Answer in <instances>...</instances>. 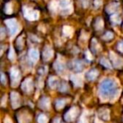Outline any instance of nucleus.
I'll return each instance as SVG.
<instances>
[{
    "mask_svg": "<svg viewBox=\"0 0 123 123\" xmlns=\"http://www.w3.org/2000/svg\"><path fill=\"white\" fill-rule=\"evenodd\" d=\"M78 114H79V110H78L77 108L76 107L71 108V109L65 114V116H64L65 121H68V122L73 121L76 118V116H78Z\"/></svg>",
    "mask_w": 123,
    "mask_h": 123,
    "instance_id": "obj_5",
    "label": "nucleus"
},
{
    "mask_svg": "<svg viewBox=\"0 0 123 123\" xmlns=\"http://www.w3.org/2000/svg\"><path fill=\"white\" fill-rule=\"evenodd\" d=\"M118 7H119V4L117 3H112L106 7V12L110 14H116V11L118 9Z\"/></svg>",
    "mask_w": 123,
    "mask_h": 123,
    "instance_id": "obj_13",
    "label": "nucleus"
},
{
    "mask_svg": "<svg viewBox=\"0 0 123 123\" xmlns=\"http://www.w3.org/2000/svg\"><path fill=\"white\" fill-rule=\"evenodd\" d=\"M53 67H54L55 70L57 73H59V74L62 73L64 71V69H65V65L62 62H56L54 65H53Z\"/></svg>",
    "mask_w": 123,
    "mask_h": 123,
    "instance_id": "obj_16",
    "label": "nucleus"
},
{
    "mask_svg": "<svg viewBox=\"0 0 123 123\" xmlns=\"http://www.w3.org/2000/svg\"><path fill=\"white\" fill-rule=\"evenodd\" d=\"M86 56H87V58L89 57V60H91V56H90V53L89 52V51H87L86 52Z\"/></svg>",
    "mask_w": 123,
    "mask_h": 123,
    "instance_id": "obj_33",
    "label": "nucleus"
},
{
    "mask_svg": "<svg viewBox=\"0 0 123 123\" xmlns=\"http://www.w3.org/2000/svg\"><path fill=\"white\" fill-rule=\"evenodd\" d=\"M100 63L102 64L103 66H105V68H109V69L111 68V63H110V62L108 61V60L106 59V58H105V57L101 58V59H100Z\"/></svg>",
    "mask_w": 123,
    "mask_h": 123,
    "instance_id": "obj_21",
    "label": "nucleus"
},
{
    "mask_svg": "<svg viewBox=\"0 0 123 123\" xmlns=\"http://www.w3.org/2000/svg\"><path fill=\"white\" fill-rule=\"evenodd\" d=\"M71 79L74 81V84H75V85L79 86V85L82 84V80H81V79L79 77H77V76H73V77L71 78Z\"/></svg>",
    "mask_w": 123,
    "mask_h": 123,
    "instance_id": "obj_23",
    "label": "nucleus"
},
{
    "mask_svg": "<svg viewBox=\"0 0 123 123\" xmlns=\"http://www.w3.org/2000/svg\"><path fill=\"white\" fill-rule=\"evenodd\" d=\"M59 7L62 11L65 10L67 12L68 9L71 8V1L70 0H59Z\"/></svg>",
    "mask_w": 123,
    "mask_h": 123,
    "instance_id": "obj_9",
    "label": "nucleus"
},
{
    "mask_svg": "<svg viewBox=\"0 0 123 123\" xmlns=\"http://www.w3.org/2000/svg\"><path fill=\"white\" fill-rule=\"evenodd\" d=\"M111 20L112 21L113 24L117 25L121 23V19L118 14H111Z\"/></svg>",
    "mask_w": 123,
    "mask_h": 123,
    "instance_id": "obj_19",
    "label": "nucleus"
},
{
    "mask_svg": "<svg viewBox=\"0 0 123 123\" xmlns=\"http://www.w3.org/2000/svg\"><path fill=\"white\" fill-rule=\"evenodd\" d=\"M99 117L103 120H108L109 119V111L106 109H101L99 112Z\"/></svg>",
    "mask_w": 123,
    "mask_h": 123,
    "instance_id": "obj_18",
    "label": "nucleus"
},
{
    "mask_svg": "<svg viewBox=\"0 0 123 123\" xmlns=\"http://www.w3.org/2000/svg\"><path fill=\"white\" fill-rule=\"evenodd\" d=\"M6 14H11L12 12V9H11V4H7L5 6V9H4Z\"/></svg>",
    "mask_w": 123,
    "mask_h": 123,
    "instance_id": "obj_28",
    "label": "nucleus"
},
{
    "mask_svg": "<svg viewBox=\"0 0 123 123\" xmlns=\"http://www.w3.org/2000/svg\"><path fill=\"white\" fill-rule=\"evenodd\" d=\"M24 15L29 20H36L39 17V13L33 9L24 8Z\"/></svg>",
    "mask_w": 123,
    "mask_h": 123,
    "instance_id": "obj_3",
    "label": "nucleus"
},
{
    "mask_svg": "<svg viewBox=\"0 0 123 123\" xmlns=\"http://www.w3.org/2000/svg\"><path fill=\"white\" fill-rule=\"evenodd\" d=\"M65 105V100L64 99H58L56 102V107L57 109H61Z\"/></svg>",
    "mask_w": 123,
    "mask_h": 123,
    "instance_id": "obj_25",
    "label": "nucleus"
},
{
    "mask_svg": "<svg viewBox=\"0 0 123 123\" xmlns=\"http://www.w3.org/2000/svg\"><path fill=\"white\" fill-rule=\"evenodd\" d=\"M53 56V51L51 50V48L50 47H46V49L44 50L42 54V57L45 61H48L50 60Z\"/></svg>",
    "mask_w": 123,
    "mask_h": 123,
    "instance_id": "obj_12",
    "label": "nucleus"
},
{
    "mask_svg": "<svg viewBox=\"0 0 123 123\" xmlns=\"http://www.w3.org/2000/svg\"><path fill=\"white\" fill-rule=\"evenodd\" d=\"M111 59L112 60L114 66L116 68H121L123 66V60L113 52H111Z\"/></svg>",
    "mask_w": 123,
    "mask_h": 123,
    "instance_id": "obj_7",
    "label": "nucleus"
},
{
    "mask_svg": "<svg viewBox=\"0 0 123 123\" xmlns=\"http://www.w3.org/2000/svg\"><path fill=\"white\" fill-rule=\"evenodd\" d=\"M48 84H49V86L51 89H55V88L58 87V85H59V81H58V79L56 78L51 77L49 79V80H48Z\"/></svg>",
    "mask_w": 123,
    "mask_h": 123,
    "instance_id": "obj_17",
    "label": "nucleus"
},
{
    "mask_svg": "<svg viewBox=\"0 0 123 123\" xmlns=\"http://www.w3.org/2000/svg\"><path fill=\"white\" fill-rule=\"evenodd\" d=\"M39 106L43 110H48L50 107V99L49 98H42L39 103Z\"/></svg>",
    "mask_w": 123,
    "mask_h": 123,
    "instance_id": "obj_14",
    "label": "nucleus"
},
{
    "mask_svg": "<svg viewBox=\"0 0 123 123\" xmlns=\"http://www.w3.org/2000/svg\"><path fill=\"white\" fill-rule=\"evenodd\" d=\"M5 23L8 29H9L10 36H14V35L17 34V32L19 31V25H18L17 21L15 19H8V20L5 21Z\"/></svg>",
    "mask_w": 123,
    "mask_h": 123,
    "instance_id": "obj_2",
    "label": "nucleus"
},
{
    "mask_svg": "<svg viewBox=\"0 0 123 123\" xmlns=\"http://www.w3.org/2000/svg\"><path fill=\"white\" fill-rule=\"evenodd\" d=\"M117 84L111 79H105L99 85V94L104 99H114L118 94Z\"/></svg>",
    "mask_w": 123,
    "mask_h": 123,
    "instance_id": "obj_1",
    "label": "nucleus"
},
{
    "mask_svg": "<svg viewBox=\"0 0 123 123\" xmlns=\"http://www.w3.org/2000/svg\"><path fill=\"white\" fill-rule=\"evenodd\" d=\"M118 49H119V51H121V52H123V41L119 42V44H118Z\"/></svg>",
    "mask_w": 123,
    "mask_h": 123,
    "instance_id": "obj_30",
    "label": "nucleus"
},
{
    "mask_svg": "<svg viewBox=\"0 0 123 123\" xmlns=\"http://www.w3.org/2000/svg\"><path fill=\"white\" fill-rule=\"evenodd\" d=\"M1 82H2V84H4L5 83V76H4V74H1Z\"/></svg>",
    "mask_w": 123,
    "mask_h": 123,
    "instance_id": "obj_31",
    "label": "nucleus"
},
{
    "mask_svg": "<svg viewBox=\"0 0 123 123\" xmlns=\"http://www.w3.org/2000/svg\"><path fill=\"white\" fill-rule=\"evenodd\" d=\"M11 101H12V106L14 109L19 106V105H20V99H19V96L17 93H11Z\"/></svg>",
    "mask_w": 123,
    "mask_h": 123,
    "instance_id": "obj_8",
    "label": "nucleus"
},
{
    "mask_svg": "<svg viewBox=\"0 0 123 123\" xmlns=\"http://www.w3.org/2000/svg\"><path fill=\"white\" fill-rule=\"evenodd\" d=\"M73 32V30L71 27H68V26H65L63 29V33L65 34V36H70Z\"/></svg>",
    "mask_w": 123,
    "mask_h": 123,
    "instance_id": "obj_26",
    "label": "nucleus"
},
{
    "mask_svg": "<svg viewBox=\"0 0 123 123\" xmlns=\"http://www.w3.org/2000/svg\"><path fill=\"white\" fill-rule=\"evenodd\" d=\"M83 68H84V64L81 61L79 60H75V61L73 62V68L75 72L79 73L81 72L83 70Z\"/></svg>",
    "mask_w": 123,
    "mask_h": 123,
    "instance_id": "obj_15",
    "label": "nucleus"
},
{
    "mask_svg": "<svg viewBox=\"0 0 123 123\" xmlns=\"http://www.w3.org/2000/svg\"><path fill=\"white\" fill-rule=\"evenodd\" d=\"M98 75H99V72H98L97 69H91V70H89V72H87V74H86V79H87L88 80L92 81V80H94V79L98 77Z\"/></svg>",
    "mask_w": 123,
    "mask_h": 123,
    "instance_id": "obj_10",
    "label": "nucleus"
},
{
    "mask_svg": "<svg viewBox=\"0 0 123 123\" xmlns=\"http://www.w3.org/2000/svg\"><path fill=\"white\" fill-rule=\"evenodd\" d=\"M9 58L11 60L14 59V51L12 48H10V51H9Z\"/></svg>",
    "mask_w": 123,
    "mask_h": 123,
    "instance_id": "obj_29",
    "label": "nucleus"
},
{
    "mask_svg": "<svg viewBox=\"0 0 123 123\" xmlns=\"http://www.w3.org/2000/svg\"><path fill=\"white\" fill-rule=\"evenodd\" d=\"M10 77L11 81H12V85L13 86H17L20 79V73H19V69L16 68H13L12 70L10 72Z\"/></svg>",
    "mask_w": 123,
    "mask_h": 123,
    "instance_id": "obj_4",
    "label": "nucleus"
},
{
    "mask_svg": "<svg viewBox=\"0 0 123 123\" xmlns=\"http://www.w3.org/2000/svg\"><path fill=\"white\" fill-rule=\"evenodd\" d=\"M113 36H114V35H113L112 32H106L105 34L104 35V36H103V38H104L105 40H106V41H109V40L112 39Z\"/></svg>",
    "mask_w": 123,
    "mask_h": 123,
    "instance_id": "obj_27",
    "label": "nucleus"
},
{
    "mask_svg": "<svg viewBox=\"0 0 123 123\" xmlns=\"http://www.w3.org/2000/svg\"><path fill=\"white\" fill-rule=\"evenodd\" d=\"M48 119L45 115H40L38 117V123H47Z\"/></svg>",
    "mask_w": 123,
    "mask_h": 123,
    "instance_id": "obj_24",
    "label": "nucleus"
},
{
    "mask_svg": "<svg viewBox=\"0 0 123 123\" xmlns=\"http://www.w3.org/2000/svg\"><path fill=\"white\" fill-rule=\"evenodd\" d=\"M29 56H30V59L31 60L32 62H36L40 57V53L36 49H31L29 51Z\"/></svg>",
    "mask_w": 123,
    "mask_h": 123,
    "instance_id": "obj_11",
    "label": "nucleus"
},
{
    "mask_svg": "<svg viewBox=\"0 0 123 123\" xmlns=\"http://www.w3.org/2000/svg\"><path fill=\"white\" fill-rule=\"evenodd\" d=\"M21 88H22L23 91H25V92H31L33 89V82L31 80V79H26L21 84Z\"/></svg>",
    "mask_w": 123,
    "mask_h": 123,
    "instance_id": "obj_6",
    "label": "nucleus"
},
{
    "mask_svg": "<svg viewBox=\"0 0 123 123\" xmlns=\"http://www.w3.org/2000/svg\"><path fill=\"white\" fill-rule=\"evenodd\" d=\"M4 28H1V39H4Z\"/></svg>",
    "mask_w": 123,
    "mask_h": 123,
    "instance_id": "obj_32",
    "label": "nucleus"
},
{
    "mask_svg": "<svg viewBox=\"0 0 123 123\" xmlns=\"http://www.w3.org/2000/svg\"><path fill=\"white\" fill-rule=\"evenodd\" d=\"M94 27H95L96 30L102 29V27H103V20H102V19H100V18H98V19H96L95 23H94Z\"/></svg>",
    "mask_w": 123,
    "mask_h": 123,
    "instance_id": "obj_20",
    "label": "nucleus"
},
{
    "mask_svg": "<svg viewBox=\"0 0 123 123\" xmlns=\"http://www.w3.org/2000/svg\"><path fill=\"white\" fill-rule=\"evenodd\" d=\"M58 88H59V90L62 91V92H64V91H67L68 90V84H66L64 81L62 82L59 83V85H58Z\"/></svg>",
    "mask_w": 123,
    "mask_h": 123,
    "instance_id": "obj_22",
    "label": "nucleus"
}]
</instances>
